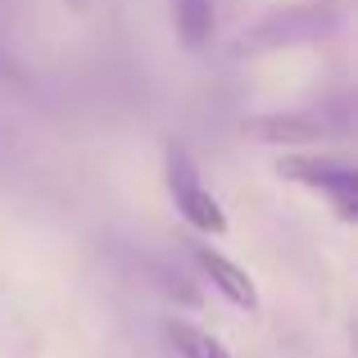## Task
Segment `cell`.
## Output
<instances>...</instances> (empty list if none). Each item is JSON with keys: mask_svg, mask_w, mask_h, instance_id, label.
Instances as JSON below:
<instances>
[{"mask_svg": "<svg viewBox=\"0 0 358 358\" xmlns=\"http://www.w3.org/2000/svg\"><path fill=\"white\" fill-rule=\"evenodd\" d=\"M168 191H173L177 213H182L191 227L213 231V236H222V231L231 227L227 213H222V204L204 191V182H200V173H195V164H191V155H186L182 141H168Z\"/></svg>", "mask_w": 358, "mask_h": 358, "instance_id": "cell-1", "label": "cell"}, {"mask_svg": "<svg viewBox=\"0 0 358 358\" xmlns=\"http://www.w3.org/2000/svg\"><path fill=\"white\" fill-rule=\"evenodd\" d=\"M277 173L290 182H308L317 191H327L341 209V218L358 213V173L350 164H336V159H308V155H286L277 159Z\"/></svg>", "mask_w": 358, "mask_h": 358, "instance_id": "cell-2", "label": "cell"}, {"mask_svg": "<svg viewBox=\"0 0 358 358\" xmlns=\"http://www.w3.org/2000/svg\"><path fill=\"white\" fill-rule=\"evenodd\" d=\"M241 136L268 141V145H286V150H299V145H313V141H322V136H327V122L313 118V114H263V118H245V122H241Z\"/></svg>", "mask_w": 358, "mask_h": 358, "instance_id": "cell-3", "label": "cell"}, {"mask_svg": "<svg viewBox=\"0 0 358 358\" xmlns=\"http://www.w3.org/2000/svg\"><path fill=\"white\" fill-rule=\"evenodd\" d=\"M195 259H200V268H204V277L213 281V286L222 290V295L231 299L236 308H259V290H254V281H250V272L241 268V263H231L227 254H218V250H209V245H195Z\"/></svg>", "mask_w": 358, "mask_h": 358, "instance_id": "cell-4", "label": "cell"}, {"mask_svg": "<svg viewBox=\"0 0 358 358\" xmlns=\"http://www.w3.org/2000/svg\"><path fill=\"white\" fill-rule=\"evenodd\" d=\"M173 23L186 50H200L213 36V0H173Z\"/></svg>", "mask_w": 358, "mask_h": 358, "instance_id": "cell-5", "label": "cell"}, {"mask_svg": "<svg viewBox=\"0 0 358 358\" xmlns=\"http://www.w3.org/2000/svg\"><path fill=\"white\" fill-rule=\"evenodd\" d=\"M168 341H173L177 358H231L222 341H213L209 331H200V327L182 322V317H173V322H168Z\"/></svg>", "mask_w": 358, "mask_h": 358, "instance_id": "cell-6", "label": "cell"}]
</instances>
